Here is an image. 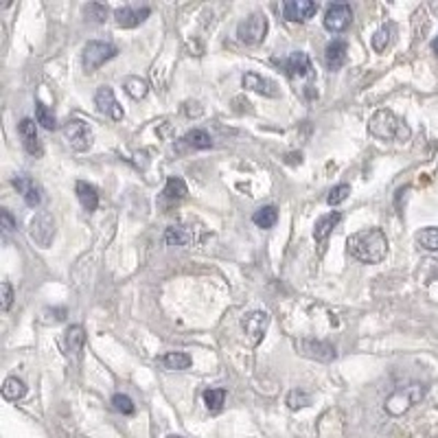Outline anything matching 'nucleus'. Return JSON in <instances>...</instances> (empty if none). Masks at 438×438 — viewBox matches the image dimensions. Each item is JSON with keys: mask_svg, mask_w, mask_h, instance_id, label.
<instances>
[{"mask_svg": "<svg viewBox=\"0 0 438 438\" xmlns=\"http://www.w3.org/2000/svg\"><path fill=\"white\" fill-rule=\"evenodd\" d=\"M29 232H31V239L38 243L40 248H48L51 246V241L55 237V222H53V217L48 215L46 210L44 213H38L33 219H31V224H29Z\"/></svg>", "mask_w": 438, "mask_h": 438, "instance_id": "nucleus-8", "label": "nucleus"}, {"mask_svg": "<svg viewBox=\"0 0 438 438\" xmlns=\"http://www.w3.org/2000/svg\"><path fill=\"white\" fill-rule=\"evenodd\" d=\"M186 193H189L186 182H184L182 178H178V176H172V178L167 180V184H164V189H162V193H160L158 204H160L162 208H169V206H174L176 202L184 200Z\"/></svg>", "mask_w": 438, "mask_h": 438, "instance_id": "nucleus-14", "label": "nucleus"}, {"mask_svg": "<svg viewBox=\"0 0 438 438\" xmlns=\"http://www.w3.org/2000/svg\"><path fill=\"white\" fill-rule=\"evenodd\" d=\"M75 193H77L82 206H84L88 213H94V210H96V206H99V193H96V189H94L92 184L79 180V182L75 184Z\"/></svg>", "mask_w": 438, "mask_h": 438, "instance_id": "nucleus-22", "label": "nucleus"}, {"mask_svg": "<svg viewBox=\"0 0 438 438\" xmlns=\"http://www.w3.org/2000/svg\"><path fill=\"white\" fill-rule=\"evenodd\" d=\"M311 403V397L305 393V391H291L287 395V405L289 410H301V408H307Z\"/></svg>", "mask_w": 438, "mask_h": 438, "instance_id": "nucleus-36", "label": "nucleus"}, {"mask_svg": "<svg viewBox=\"0 0 438 438\" xmlns=\"http://www.w3.org/2000/svg\"><path fill=\"white\" fill-rule=\"evenodd\" d=\"M164 241L169 246H186L191 241V232L184 226H169L164 232Z\"/></svg>", "mask_w": 438, "mask_h": 438, "instance_id": "nucleus-29", "label": "nucleus"}, {"mask_svg": "<svg viewBox=\"0 0 438 438\" xmlns=\"http://www.w3.org/2000/svg\"><path fill=\"white\" fill-rule=\"evenodd\" d=\"M123 90L132 96V99H145L147 92H150V84L145 79H140V77H125Z\"/></svg>", "mask_w": 438, "mask_h": 438, "instance_id": "nucleus-27", "label": "nucleus"}, {"mask_svg": "<svg viewBox=\"0 0 438 438\" xmlns=\"http://www.w3.org/2000/svg\"><path fill=\"white\" fill-rule=\"evenodd\" d=\"M35 120H38V123H40L44 130H48V132L57 128V118H55L53 110L48 108V106H44L42 101L35 103Z\"/></svg>", "mask_w": 438, "mask_h": 438, "instance_id": "nucleus-28", "label": "nucleus"}, {"mask_svg": "<svg viewBox=\"0 0 438 438\" xmlns=\"http://www.w3.org/2000/svg\"><path fill=\"white\" fill-rule=\"evenodd\" d=\"M0 222H3V230H5V232L16 230V219H13V215H11L7 208L0 210Z\"/></svg>", "mask_w": 438, "mask_h": 438, "instance_id": "nucleus-38", "label": "nucleus"}, {"mask_svg": "<svg viewBox=\"0 0 438 438\" xmlns=\"http://www.w3.org/2000/svg\"><path fill=\"white\" fill-rule=\"evenodd\" d=\"M64 136L75 152H88L92 147V140H94L92 128L82 118H70L64 125Z\"/></svg>", "mask_w": 438, "mask_h": 438, "instance_id": "nucleus-6", "label": "nucleus"}, {"mask_svg": "<svg viewBox=\"0 0 438 438\" xmlns=\"http://www.w3.org/2000/svg\"><path fill=\"white\" fill-rule=\"evenodd\" d=\"M158 364L167 371H186L191 366V355L182 353V351H174L158 357Z\"/></svg>", "mask_w": 438, "mask_h": 438, "instance_id": "nucleus-23", "label": "nucleus"}, {"mask_svg": "<svg viewBox=\"0 0 438 438\" xmlns=\"http://www.w3.org/2000/svg\"><path fill=\"white\" fill-rule=\"evenodd\" d=\"M224 401H226V391L222 388H213V391H206L204 393V403L210 412H219L224 408Z\"/></svg>", "mask_w": 438, "mask_h": 438, "instance_id": "nucleus-31", "label": "nucleus"}, {"mask_svg": "<svg viewBox=\"0 0 438 438\" xmlns=\"http://www.w3.org/2000/svg\"><path fill=\"white\" fill-rule=\"evenodd\" d=\"M369 132L381 140H408L410 128L391 110H379L369 120Z\"/></svg>", "mask_w": 438, "mask_h": 438, "instance_id": "nucleus-2", "label": "nucleus"}, {"mask_svg": "<svg viewBox=\"0 0 438 438\" xmlns=\"http://www.w3.org/2000/svg\"><path fill=\"white\" fill-rule=\"evenodd\" d=\"M276 219H279V208L276 206H263L252 215V222L259 228H272L276 224Z\"/></svg>", "mask_w": 438, "mask_h": 438, "instance_id": "nucleus-26", "label": "nucleus"}, {"mask_svg": "<svg viewBox=\"0 0 438 438\" xmlns=\"http://www.w3.org/2000/svg\"><path fill=\"white\" fill-rule=\"evenodd\" d=\"M24 395H27V386H24L22 379H18V377H7L5 379L3 397L7 401H20V399H24Z\"/></svg>", "mask_w": 438, "mask_h": 438, "instance_id": "nucleus-25", "label": "nucleus"}, {"mask_svg": "<svg viewBox=\"0 0 438 438\" xmlns=\"http://www.w3.org/2000/svg\"><path fill=\"white\" fill-rule=\"evenodd\" d=\"M150 7H118L114 11V22L123 29H134L150 18Z\"/></svg>", "mask_w": 438, "mask_h": 438, "instance_id": "nucleus-13", "label": "nucleus"}, {"mask_svg": "<svg viewBox=\"0 0 438 438\" xmlns=\"http://www.w3.org/2000/svg\"><path fill=\"white\" fill-rule=\"evenodd\" d=\"M18 134L22 138V145L24 150H27L31 156H42V145H40V138H38V128L31 118H22L18 123Z\"/></svg>", "mask_w": 438, "mask_h": 438, "instance_id": "nucleus-17", "label": "nucleus"}, {"mask_svg": "<svg viewBox=\"0 0 438 438\" xmlns=\"http://www.w3.org/2000/svg\"><path fill=\"white\" fill-rule=\"evenodd\" d=\"M169 438H182V436H169Z\"/></svg>", "mask_w": 438, "mask_h": 438, "instance_id": "nucleus-40", "label": "nucleus"}, {"mask_svg": "<svg viewBox=\"0 0 438 438\" xmlns=\"http://www.w3.org/2000/svg\"><path fill=\"white\" fill-rule=\"evenodd\" d=\"M298 349L305 357H311V359H318V361H331L335 359V349L329 344V342H322V339H311V337H305L298 342Z\"/></svg>", "mask_w": 438, "mask_h": 438, "instance_id": "nucleus-12", "label": "nucleus"}, {"mask_svg": "<svg viewBox=\"0 0 438 438\" xmlns=\"http://www.w3.org/2000/svg\"><path fill=\"white\" fill-rule=\"evenodd\" d=\"M432 48H434V53L438 55V35L434 38V42H432Z\"/></svg>", "mask_w": 438, "mask_h": 438, "instance_id": "nucleus-39", "label": "nucleus"}, {"mask_svg": "<svg viewBox=\"0 0 438 438\" xmlns=\"http://www.w3.org/2000/svg\"><path fill=\"white\" fill-rule=\"evenodd\" d=\"M349 196H351V186L349 184H335L329 191L327 202H329V206H337V204H342Z\"/></svg>", "mask_w": 438, "mask_h": 438, "instance_id": "nucleus-33", "label": "nucleus"}, {"mask_svg": "<svg viewBox=\"0 0 438 438\" xmlns=\"http://www.w3.org/2000/svg\"><path fill=\"white\" fill-rule=\"evenodd\" d=\"M112 408L116 410V412H120V415H134V401L128 397V395H114L112 397Z\"/></svg>", "mask_w": 438, "mask_h": 438, "instance_id": "nucleus-35", "label": "nucleus"}, {"mask_svg": "<svg viewBox=\"0 0 438 438\" xmlns=\"http://www.w3.org/2000/svg\"><path fill=\"white\" fill-rule=\"evenodd\" d=\"M417 243L423 250L438 252V228L429 226V228H423L421 232H417Z\"/></svg>", "mask_w": 438, "mask_h": 438, "instance_id": "nucleus-30", "label": "nucleus"}, {"mask_svg": "<svg viewBox=\"0 0 438 438\" xmlns=\"http://www.w3.org/2000/svg\"><path fill=\"white\" fill-rule=\"evenodd\" d=\"M267 327H270V313L267 311H252V313L246 315V318H243V331L248 333L252 344L261 342Z\"/></svg>", "mask_w": 438, "mask_h": 438, "instance_id": "nucleus-11", "label": "nucleus"}, {"mask_svg": "<svg viewBox=\"0 0 438 438\" xmlns=\"http://www.w3.org/2000/svg\"><path fill=\"white\" fill-rule=\"evenodd\" d=\"M184 147H186V150H210V147H213V138H210V134H208L206 130L196 128V130L186 132V134L180 138L178 150L182 152Z\"/></svg>", "mask_w": 438, "mask_h": 438, "instance_id": "nucleus-20", "label": "nucleus"}, {"mask_svg": "<svg viewBox=\"0 0 438 438\" xmlns=\"http://www.w3.org/2000/svg\"><path fill=\"white\" fill-rule=\"evenodd\" d=\"M391 35H393V24H386V27H381L373 35V48L375 51H386V46L391 44Z\"/></svg>", "mask_w": 438, "mask_h": 438, "instance_id": "nucleus-34", "label": "nucleus"}, {"mask_svg": "<svg viewBox=\"0 0 438 438\" xmlns=\"http://www.w3.org/2000/svg\"><path fill=\"white\" fill-rule=\"evenodd\" d=\"M265 33H267V18L261 11L241 20L237 27V38L243 44H261L265 40Z\"/></svg>", "mask_w": 438, "mask_h": 438, "instance_id": "nucleus-4", "label": "nucleus"}, {"mask_svg": "<svg viewBox=\"0 0 438 438\" xmlns=\"http://www.w3.org/2000/svg\"><path fill=\"white\" fill-rule=\"evenodd\" d=\"M339 219H342V213H337V210L322 215V217L318 219V222H315V228H313V237H315V241L322 243V241L333 232V228L339 224Z\"/></svg>", "mask_w": 438, "mask_h": 438, "instance_id": "nucleus-21", "label": "nucleus"}, {"mask_svg": "<svg viewBox=\"0 0 438 438\" xmlns=\"http://www.w3.org/2000/svg\"><path fill=\"white\" fill-rule=\"evenodd\" d=\"M423 395H425V388L421 383H412V386L403 388V391H397L391 399L386 401V412L393 417H401L410 405H415L419 399H423Z\"/></svg>", "mask_w": 438, "mask_h": 438, "instance_id": "nucleus-5", "label": "nucleus"}, {"mask_svg": "<svg viewBox=\"0 0 438 438\" xmlns=\"http://www.w3.org/2000/svg\"><path fill=\"white\" fill-rule=\"evenodd\" d=\"M11 305H13V287L9 281H5L0 285V307H3V311H9Z\"/></svg>", "mask_w": 438, "mask_h": 438, "instance_id": "nucleus-37", "label": "nucleus"}, {"mask_svg": "<svg viewBox=\"0 0 438 438\" xmlns=\"http://www.w3.org/2000/svg\"><path fill=\"white\" fill-rule=\"evenodd\" d=\"M318 13V3L311 0H287L283 5V18L287 22H307Z\"/></svg>", "mask_w": 438, "mask_h": 438, "instance_id": "nucleus-9", "label": "nucleus"}, {"mask_svg": "<svg viewBox=\"0 0 438 438\" xmlns=\"http://www.w3.org/2000/svg\"><path fill=\"white\" fill-rule=\"evenodd\" d=\"M353 22V9L349 3H333L327 7L325 13V29L331 33H342Z\"/></svg>", "mask_w": 438, "mask_h": 438, "instance_id": "nucleus-7", "label": "nucleus"}, {"mask_svg": "<svg viewBox=\"0 0 438 438\" xmlns=\"http://www.w3.org/2000/svg\"><path fill=\"white\" fill-rule=\"evenodd\" d=\"M347 248L361 263H381L388 254V239L381 228H364L347 239Z\"/></svg>", "mask_w": 438, "mask_h": 438, "instance_id": "nucleus-1", "label": "nucleus"}, {"mask_svg": "<svg viewBox=\"0 0 438 438\" xmlns=\"http://www.w3.org/2000/svg\"><path fill=\"white\" fill-rule=\"evenodd\" d=\"M13 186L18 189V193L24 198L27 206H31V208L40 206V202H42V186L33 178L20 174V176L13 178Z\"/></svg>", "mask_w": 438, "mask_h": 438, "instance_id": "nucleus-15", "label": "nucleus"}, {"mask_svg": "<svg viewBox=\"0 0 438 438\" xmlns=\"http://www.w3.org/2000/svg\"><path fill=\"white\" fill-rule=\"evenodd\" d=\"M64 342H66V351L70 355H77L86 342V333H84V327L79 325H72L68 331H66V337H64Z\"/></svg>", "mask_w": 438, "mask_h": 438, "instance_id": "nucleus-24", "label": "nucleus"}, {"mask_svg": "<svg viewBox=\"0 0 438 438\" xmlns=\"http://www.w3.org/2000/svg\"><path fill=\"white\" fill-rule=\"evenodd\" d=\"M116 46L110 42H99V40H90L84 46V53H82V64L86 68V72H94L96 68H101L106 62L116 57Z\"/></svg>", "mask_w": 438, "mask_h": 438, "instance_id": "nucleus-3", "label": "nucleus"}, {"mask_svg": "<svg viewBox=\"0 0 438 438\" xmlns=\"http://www.w3.org/2000/svg\"><path fill=\"white\" fill-rule=\"evenodd\" d=\"M281 66L285 68V72H287L289 77H307V75H311V60H309V55L303 53V51L289 53V55L281 62Z\"/></svg>", "mask_w": 438, "mask_h": 438, "instance_id": "nucleus-16", "label": "nucleus"}, {"mask_svg": "<svg viewBox=\"0 0 438 438\" xmlns=\"http://www.w3.org/2000/svg\"><path fill=\"white\" fill-rule=\"evenodd\" d=\"M325 64L329 70H339L347 64V42L344 40H333L325 48Z\"/></svg>", "mask_w": 438, "mask_h": 438, "instance_id": "nucleus-19", "label": "nucleus"}, {"mask_svg": "<svg viewBox=\"0 0 438 438\" xmlns=\"http://www.w3.org/2000/svg\"><path fill=\"white\" fill-rule=\"evenodd\" d=\"M243 88L246 90H252L257 94H263V96H279V88L272 79H267L263 75H259V72H246L241 79Z\"/></svg>", "mask_w": 438, "mask_h": 438, "instance_id": "nucleus-18", "label": "nucleus"}, {"mask_svg": "<svg viewBox=\"0 0 438 438\" xmlns=\"http://www.w3.org/2000/svg\"><path fill=\"white\" fill-rule=\"evenodd\" d=\"M84 13H86V20L101 24V22H106V18H108V7L101 5V3H90V5L84 7Z\"/></svg>", "mask_w": 438, "mask_h": 438, "instance_id": "nucleus-32", "label": "nucleus"}, {"mask_svg": "<svg viewBox=\"0 0 438 438\" xmlns=\"http://www.w3.org/2000/svg\"><path fill=\"white\" fill-rule=\"evenodd\" d=\"M94 103H96V110H99L101 114L114 118V120H120L123 118V108L118 106L116 96H114V90L110 86H101L99 90H96L94 94Z\"/></svg>", "mask_w": 438, "mask_h": 438, "instance_id": "nucleus-10", "label": "nucleus"}]
</instances>
